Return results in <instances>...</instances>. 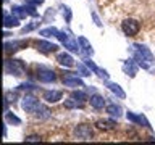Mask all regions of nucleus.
<instances>
[{
  "label": "nucleus",
  "mask_w": 155,
  "mask_h": 145,
  "mask_svg": "<svg viewBox=\"0 0 155 145\" xmlns=\"http://www.w3.org/2000/svg\"><path fill=\"white\" fill-rule=\"evenodd\" d=\"M121 29H123V32L126 34V36L133 37L140 31V24H139V21H136V19H133V18H126L124 21L121 23Z\"/></svg>",
  "instance_id": "obj_5"
},
{
  "label": "nucleus",
  "mask_w": 155,
  "mask_h": 145,
  "mask_svg": "<svg viewBox=\"0 0 155 145\" xmlns=\"http://www.w3.org/2000/svg\"><path fill=\"white\" fill-rule=\"evenodd\" d=\"M131 50H133L134 60L139 65V68H142V69H149L150 63H153L152 52H150L145 45H142V44H133Z\"/></svg>",
  "instance_id": "obj_1"
},
{
  "label": "nucleus",
  "mask_w": 155,
  "mask_h": 145,
  "mask_svg": "<svg viewBox=\"0 0 155 145\" xmlns=\"http://www.w3.org/2000/svg\"><path fill=\"white\" fill-rule=\"evenodd\" d=\"M5 72L12 76H23L26 72V63L23 60H16V58H10V60L5 61Z\"/></svg>",
  "instance_id": "obj_2"
},
{
  "label": "nucleus",
  "mask_w": 155,
  "mask_h": 145,
  "mask_svg": "<svg viewBox=\"0 0 155 145\" xmlns=\"http://www.w3.org/2000/svg\"><path fill=\"white\" fill-rule=\"evenodd\" d=\"M61 10H63V16H65V19H66V23H70L71 21V10L68 8V7H65V5H61Z\"/></svg>",
  "instance_id": "obj_31"
},
{
  "label": "nucleus",
  "mask_w": 155,
  "mask_h": 145,
  "mask_svg": "<svg viewBox=\"0 0 155 145\" xmlns=\"http://www.w3.org/2000/svg\"><path fill=\"white\" fill-rule=\"evenodd\" d=\"M137 68H139V65L136 63V60H128V61L123 63V71L129 77H136V74H137Z\"/></svg>",
  "instance_id": "obj_15"
},
{
  "label": "nucleus",
  "mask_w": 155,
  "mask_h": 145,
  "mask_svg": "<svg viewBox=\"0 0 155 145\" xmlns=\"http://www.w3.org/2000/svg\"><path fill=\"white\" fill-rule=\"evenodd\" d=\"M95 126L102 130H113V129H116L118 124H116L115 119H99L95 123Z\"/></svg>",
  "instance_id": "obj_17"
},
{
  "label": "nucleus",
  "mask_w": 155,
  "mask_h": 145,
  "mask_svg": "<svg viewBox=\"0 0 155 145\" xmlns=\"http://www.w3.org/2000/svg\"><path fill=\"white\" fill-rule=\"evenodd\" d=\"M12 13L15 14V16H18L19 19H24L26 16H29L28 5H13V7H12Z\"/></svg>",
  "instance_id": "obj_19"
},
{
  "label": "nucleus",
  "mask_w": 155,
  "mask_h": 145,
  "mask_svg": "<svg viewBox=\"0 0 155 145\" xmlns=\"http://www.w3.org/2000/svg\"><path fill=\"white\" fill-rule=\"evenodd\" d=\"M71 97H73V98H76V100H81V102H86L87 98H89L87 94H86V92H82V90H73Z\"/></svg>",
  "instance_id": "obj_28"
},
{
  "label": "nucleus",
  "mask_w": 155,
  "mask_h": 145,
  "mask_svg": "<svg viewBox=\"0 0 155 145\" xmlns=\"http://www.w3.org/2000/svg\"><path fill=\"white\" fill-rule=\"evenodd\" d=\"M39 26V21H32V23H29V24H26L24 27H21V34H26V32H31L32 29H36Z\"/></svg>",
  "instance_id": "obj_30"
},
{
  "label": "nucleus",
  "mask_w": 155,
  "mask_h": 145,
  "mask_svg": "<svg viewBox=\"0 0 155 145\" xmlns=\"http://www.w3.org/2000/svg\"><path fill=\"white\" fill-rule=\"evenodd\" d=\"M57 63H58L60 66L71 68V66H74V58H73L70 53L61 52V53H58V55H57Z\"/></svg>",
  "instance_id": "obj_12"
},
{
  "label": "nucleus",
  "mask_w": 155,
  "mask_h": 145,
  "mask_svg": "<svg viewBox=\"0 0 155 145\" xmlns=\"http://www.w3.org/2000/svg\"><path fill=\"white\" fill-rule=\"evenodd\" d=\"M44 100L47 102V103H57L58 100H61L63 97V92L61 90H44Z\"/></svg>",
  "instance_id": "obj_13"
},
{
  "label": "nucleus",
  "mask_w": 155,
  "mask_h": 145,
  "mask_svg": "<svg viewBox=\"0 0 155 145\" xmlns=\"http://www.w3.org/2000/svg\"><path fill=\"white\" fill-rule=\"evenodd\" d=\"M91 106L92 108H95V110H102L105 106V98L102 95H99V94H94L91 97Z\"/></svg>",
  "instance_id": "obj_20"
},
{
  "label": "nucleus",
  "mask_w": 155,
  "mask_h": 145,
  "mask_svg": "<svg viewBox=\"0 0 155 145\" xmlns=\"http://www.w3.org/2000/svg\"><path fill=\"white\" fill-rule=\"evenodd\" d=\"M65 74L66 76L63 77V85H66V87H86L81 77L74 76L73 72H65Z\"/></svg>",
  "instance_id": "obj_10"
},
{
  "label": "nucleus",
  "mask_w": 155,
  "mask_h": 145,
  "mask_svg": "<svg viewBox=\"0 0 155 145\" xmlns=\"http://www.w3.org/2000/svg\"><path fill=\"white\" fill-rule=\"evenodd\" d=\"M57 39L63 44V45H65V48H68V50H71V52H74V53H81L79 42H78L76 39L71 36V34H68L65 31H60V32H58V36H57Z\"/></svg>",
  "instance_id": "obj_3"
},
{
  "label": "nucleus",
  "mask_w": 155,
  "mask_h": 145,
  "mask_svg": "<svg viewBox=\"0 0 155 145\" xmlns=\"http://www.w3.org/2000/svg\"><path fill=\"white\" fill-rule=\"evenodd\" d=\"M78 42H79L81 53H82L84 56H92V55H94V48H92V45L89 44V40H87L86 37L79 36V37H78Z\"/></svg>",
  "instance_id": "obj_14"
},
{
  "label": "nucleus",
  "mask_w": 155,
  "mask_h": 145,
  "mask_svg": "<svg viewBox=\"0 0 155 145\" xmlns=\"http://www.w3.org/2000/svg\"><path fill=\"white\" fill-rule=\"evenodd\" d=\"M36 48L41 53H53L58 50V45L48 42V40H36Z\"/></svg>",
  "instance_id": "obj_11"
},
{
  "label": "nucleus",
  "mask_w": 155,
  "mask_h": 145,
  "mask_svg": "<svg viewBox=\"0 0 155 145\" xmlns=\"http://www.w3.org/2000/svg\"><path fill=\"white\" fill-rule=\"evenodd\" d=\"M82 106H84V102L76 100V98H73V97H70L68 100H65V108H68V110H73V108H82Z\"/></svg>",
  "instance_id": "obj_23"
},
{
  "label": "nucleus",
  "mask_w": 155,
  "mask_h": 145,
  "mask_svg": "<svg viewBox=\"0 0 155 145\" xmlns=\"http://www.w3.org/2000/svg\"><path fill=\"white\" fill-rule=\"evenodd\" d=\"M42 137L41 135H36V134H32V135H28L26 139H24V142H41Z\"/></svg>",
  "instance_id": "obj_33"
},
{
  "label": "nucleus",
  "mask_w": 155,
  "mask_h": 145,
  "mask_svg": "<svg viewBox=\"0 0 155 145\" xmlns=\"http://www.w3.org/2000/svg\"><path fill=\"white\" fill-rule=\"evenodd\" d=\"M73 135H74L76 140L86 142V140H91L94 137V130H92V127L87 124H78L76 127L73 129Z\"/></svg>",
  "instance_id": "obj_4"
},
{
  "label": "nucleus",
  "mask_w": 155,
  "mask_h": 145,
  "mask_svg": "<svg viewBox=\"0 0 155 145\" xmlns=\"http://www.w3.org/2000/svg\"><path fill=\"white\" fill-rule=\"evenodd\" d=\"M28 40H12V42H5V53L7 55H10V53H15V52H18V50H21V48H26L28 47Z\"/></svg>",
  "instance_id": "obj_8"
},
{
  "label": "nucleus",
  "mask_w": 155,
  "mask_h": 145,
  "mask_svg": "<svg viewBox=\"0 0 155 145\" xmlns=\"http://www.w3.org/2000/svg\"><path fill=\"white\" fill-rule=\"evenodd\" d=\"M16 89H18V90H28V92H29V90H36L37 87L34 85L32 82H23V84H19V85L16 87Z\"/></svg>",
  "instance_id": "obj_29"
},
{
  "label": "nucleus",
  "mask_w": 155,
  "mask_h": 145,
  "mask_svg": "<svg viewBox=\"0 0 155 145\" xmlns=\"http://www.w3.org/2000/svg\"><path fill=\"white\" fill-rule=\"evenodd\" d=\"M3 26H5V29L19 26V18H18V16H15L13 13L10 14L8 11H5V13H3Z\"/></svg>",
  "instance_id": "obj_16"
},
{
  "label": "nucleus",
  "mask_w": 155,
  "mask_h": 145,
  "mask_svg": "<svg viewBox=\"0 0 155 145\" xmlns=\"http://www.w3.org/2000/svg\"><path fill=\"white\" fill-rule=\"evenodd\" d=\"M91 68L86 65V63H78V74L82 76V77H86V76H91Z\"/></svg>",
  "instance_id": "obj_24"
},
{
  "label": "nucleus",
  "mask_w": 155,
  "mask_h": 145,
  "mask_svg": "<svg viewBox=\"0 0 155 145\" xmlns=\"http://www.w3.org/2000/svg\"><path fill=\"white\" fill-rule=\"evenodd\" d=\"M92 18H94V21H95V24H97V26H102V23H100V19H99V16H97V14L95 13H92Z\"/></svg>",
  "instance_id": "obj_35"
},
{
  "label": "nucleus",
  "mask_w": 155,
  "mask_h": 145,
  "mask_svg": "<svg viewBox=\"0 0 155 145\" xmlns=\"http://www.w3.org/2000/svg\"><path fill=\"white\" fill-rule=\"evenodd\" d=\"M58 32H60V31H58L57 27H47V29H42L39 34H41V36H44V37H57Z\"/></svg>",
  "instance_id": "obj_26"
},
{
  "label": "nucleus",
  "mask_w": 155,
  "mask_h": 145,
  "mask_svg": "<svg viewBox=\"0 0 155 145\" xmlns=\"http://www.w3.org/2000/svg\"><path fill=\"white\" fill-rule=\"evenodd\" d=\"M5 121L10 123V124H15V126L21 124V119H19L18 116H15L13 113H8V111H5Z\"/></svg>",
  "instance_id": "obj_25"
},
{
  "label": "nucleus",
  "mask_w": 155,
  "mask_h": 145,
  "mask_svg": "<svg viewBox=\"0 0 155 145\" xmlns=\"http://www.w3.org/2000/svg\"><path fill=\"white\" fill-rule=\"evenodd\" d=\"M105 85L108 87V90H111L113 94H116V97H120V98H126V94H124V90L121 89V87L116 84V82H110V81H107L105 82Z\"/></svg>",
  "instance_id": "obj_21"
},
{
  "label": "nucleus",
  "mask_w": 155,
  "mask_h": 145,
  "mask_svg": "<svg viewBox=\"0 0 155 145\" xmlns=\"http://www.w3.org/2000/svg\"><path fill=\"white\" fill-rule=\"evenodd\" d=\"M26 2L29 5H36V7H37V5H42L44 3V0H26Z\"/></svg>",
  "instance_id": "obj_34"
},
{
  "label": "nucleus",
  "mask_w": 155,
  "mask_h": 145,
  "mask_svg": "<svg viewBox=\"0 0 155 145\" xmlns=\"http://www.w3.org/2000/svg\"><path fill=\"white\" fill-rule=\"evenodd\" d=\"M36 76H37L39 81H41V82H45V84L57 81V74H55L52 69H47V68H39Z\"/></svg>",
  "instance_id": "obj_7"
},
{
  "label": "nucleus",
  "mask_w": 155,
  "mask_h": 145,
  "mask_svg": "<svg viewBox=\"0 0 155 145\" xmlns=\"http://www.w3.org/2000/svg\"><path fill=\"white\" fill-rule=\"evenodd\" d=\"M34 114H36V118H37L39 121H45V119H48V118H50L52 111L48 110V108H47L45 105H41V103H39L37 110L34 111Z\"/></svg>",
  "instance_id": "obj_18"
},
{
  "label": "nucleus",
  "mask_w": 155,
  "mask_h": 145,
  "mask_svg": "<svg viewBox=\"0 0 155 145\" xmlns=\"http://www.w3.org/2000/svg\"><path fill=\"white\" fill-rule=\"evenodd\" d=\"M16 98H18V89L16 90H8L7 94H5V102H8V103H15L16 102Z\"/></svg>",
  "instance_id": "obj_27"
},
{
  "label": "nucleus",
  "mask_w": 155,
  "mask_h": 145,
  "mask_svg": "<svg viewBox=\"0 0 155 145\" xmlns=\"http://www.w3.org/2000/svg\"><path fill=\"white\" fill-rule=\"evenodd\" d=\"M94 72H95V74L99 76V77H102V79H108V76H110L105 69H102V68H99V66H97V69H95Z\"/></svg>",
  "instance_id": "obj_32"
},
{
  "label": "nucleus",
  "mask_w": 155,
  "mask_h": 145,
  "mask_svg": "<svg viewBox=\"0 0 155 145\" xmlns=\"http://www.w3.org/2000/svg\"><path fill=\"white\" fill-rule=\"evenodd\" d=\"M39 106V100L36 98L34 95L31 94H26L23 97V102H21V108L26 111V113H34Z\"/></svg>",
  "instance_id": "obj_6"
},
{
  "label": "nucleus",
  "mask_w": 155,
  "mask_h": 145,
  "mask_svg": "<svg viewBox=\"0 0 155 145\" xmlns=\"http://www.w3.org/2000/svg\"><path fill=\"white\" fill-rule=\"evenodd\" d=\"M107 113H108L111 118H120V116L123 114V110H121L120 105L110 103V105H107Z\"/></svg>",
  "instance_id": "obj_22"
},
{
  "label": "nucleus",
  "mask_w": 155,
  "mask_h": 145,
  "mask_svg": "<svg viewBox=\"0 0 155 145\" xmlns=\"http://www.w3.org/2000/svg\"><path fill=\"white\" fill-rule=\"evenodd\" d=\"M126 118H128V121H131V123H134V124H142L147 129H152L150 123L147 121V118H145L142 113L137 114V113H133V111H128V113H126Z\"/></svg>",
  "instance_id": "obj_9"
}]
</instances>
